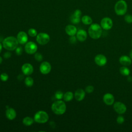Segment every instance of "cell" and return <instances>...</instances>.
I'll use <instances>...</instances> for the list:
<instances>
[{
  "label": "cell",
  "instance_id": "cell-2",
  "mask_svg": "<svg viewBox=\"0 0 132 132\" xmlns=\"http://www.w3.org/2000/svg\"><path fill=\"white\" fill-rule=\"evenodd\" d=\"M19 42L16 38L13 36H9L3 41V46L8 51H14L18 46Z\"/></svg>",
  "mask_w": 132,
  "mask_h": 132
},
{
  "label": "cell",
  "instance_id": "cell-27",
  "mask_svg": "<svg viewBox=\"0 0 132 132\" xmlns=\"http://www.w3.org/2000/svg\"><path fill=\"white\" fill-rule=\"evenodd\" d=\"M124 21L128 24L132 23V15L130 14H125L124 18Z\"/></svg>",
  "mask_w": 132,
  "mask_h": 132
},
{
  "label": "cell",
  "instance_id": "cell-13",
  "mask_svg": "<svg viewBox=\"0 0 132 132\" xmlns=\"http://www.w3.org/2000/svg\"><path fill=\"white\" fill-rule=\"evenodd\" d=\"M21 70L23 73L27 76L30 75L34 72L33 66L29 63H26L22 65Z\"/></svg>",
  "mask_w": 132,
  "mask_h": 132
},
{
  "label": "cell",
  "instance_id": "cell-19",
  "mask_svg": "<svg viewBox=\"0 0 132 132\" xmlns=\"http://www.w3.org/2000/svg\"><path fill=\"white\" fill-rule=\"evenodd\" d=\"M65 31L68 35L72 36L76 34L77 29L76 27L73 25H68L65 28Z\"/></svg>",
  "mask_w": 132,
  "mask_h": 132
},
{
  "label": "cell",
  "instance_id": "cell-6",
  "mask_svg": "<svg viewBox=\"0 0 132 132\" xmlns=\"http://www.w3.org/2000/svg\"><path fill=\"white\" fill-rule=\"evenodd\" d=\"M100 25L103 29L109 30L111 29L113 26L112 20L109 17H104L102 19L100 22Z\"/></svg>",
  "mask_w": 132,
  "mask_h": 132
},
{
  "label": "cell",
  "instance_id": "cell-7",
  "mask_svg": "<svg viewBox=\"0 0 132 132\" xmlns=\"http://www.w3.org/2000/svg\"><path fill=\"white\" fill-rule=\"evenodd\" d=\"M50 40V36L45 32H40L37 35L36 41L40 45H45Z\"/></svg>",
  "mask_w": 132,
  "mask_h": 132
},
{
  "label": "cell",
  "instance_id": "cell-22",
  "mask_svg": "<svg viewBox=\"0 0 132 132\" xmlns=\"http://www.w3.org/2000/svg\"><path fill=\"white\" fill-rule=\"evenodd\" d=\"M119 72L121 75L124 76H128L129 75L130 71L127 66H122L120 68Z\"/></svg>",
  "mask_w": 132,
  "mask_h": 132
},
{
  "label": "cell",
  "instance_id": "cell-15",
  "mask_svg": "<svg viewBox=\"0 0 132 132\" xmlns=\"http://www.w3.org/2000/svg\"><path fill=\"white\" fill-rule=\"evenodd\" d=\"M16 39L19 43L21 44H24L27 42L28 36L25 31H21L17 34Z\"/></svg>",
  "mask_w": 132,
  "mask_h": 132
},
{
  "label": "cell",
  "instance_id": "cell-5",
  "mask_svg": "<svg viewBox=\"0 0 132 132\" xmlns=\"http://www.w3.org/2000/svg\"><path fill=\"white\" fill-rule=\"evenodd\" d=\"M48 114L46 112L43 110L37 111L34 115V121L38 123H45L48 120Z\"/></svg>",
  "mask_w": 132,
  "mask_h": 132
},
{
  "label": "cell",
  "instance_id": "cell-30",
  "mask_svg": "<svg viewBox=\"0 0 132 132\" xmlns=\"http://www.w3.org/2000/svg\"><path fill=\"white\" fill-rule=\"evenodd\" d=\"M35 59L38 61H41L43 59V56L41 53H36L34 56Z\"/></svg>",
  "mask_w": 132,
  "mask_h": 132
},
{
  "label": "cell",
  "instance_id": "cell-36",
  "mask_svg": "<svg viewBox=\"0 0 132 132\" xmlns=\"http://www.w3.org/2000/svg\"><path fill=\"white\" fill-rule=\"evenodd\" d=\"M127 80L129 82L131 81H132V77L131 76H128V78H127Z\"/></svg>",
  "mask_w": 132,
  "mask_h": 132
},
{
  "label": "cell",
  "instance_id": "cell-38",
  "mask_svg": "<svg viewBox=\"0 0 132 132\" xmlns=\"http://www.w3.org/2000/svg\"><path fill=\"white\" fill-rule=\"evenodd\" d=\"M2 47H3V44H2V43L0 42V53L2 51Z\"/></svg>",
  "mask_w": 132,
  "mask_h": 132
},
{
  "label": "cell",
  "instance_id": "cell-17",
  "mask_svg": "<svg viewBox=\"0 0 132 132\" xmlns=\"http://www.w3.org/2000/svg\"><path fill=\"white\" fill-rule=\"evenodd\" d=\"M74 97L77 101H82L86 95V92L82 89H77L74 93Z\"/></svg>",
  "mask_w": 132,
  "mask_h": 132
},
{
  "label": "cell",
  "instance_id": "cell-14",
  "mask_svg": "<svg viewBox=\"0 0 132 132\" xmlns=\"http://www.w3.org/2000/svg\"><path fill=\"white\" fill-rule=\"evenodd\" d=\"M103 100L106 105L110 106L113 105L114 103V97L112 94L110 93H106L104 95Z\"/></svg>",
  "mask_w": 132,
  "mask_h": 132
},
{
  "label": "cell",
  "instance_id": "cell-26",
  "mask_svg": "<svg viewBox=\"0 0 132 132\" xmlns=\"http://www.w3.org/2000/svg\"><path fill=\"white\" fill-rule=\"evenodd\" d=\"M28 34L31 37H35L37 36V35H38L37 31L36 30V29L33 28L29 29V30H28Z\"/></svg>",
  "mask_w": 132,
  "mask_h": 132
},
{
  "label": "cell",
  "instance_id": "cell-4",
  "mask_svg": "<svg viewBox=\"0 0 132 132\" xmlns=\"http://www.w3.org/2000/svg\"><path fill=\"white\" fill-rule=\"evenodd\" d=\"M52 111L56 114L61 115L65 113L67 106L65 103L60 100L54 102L51 106Z\"/></svg>",
  "mask_w": 132,
  "mask_h": 132
},
{
  "label": "cell",
  "instance_id": "cell-34",
  "mask_svg": "<svg viewBox=\"0 0 132 132\" xmlns=\"http://www.w3.org/2000/svg\"><path fill=\"white\" fill-rule=\"evenodd\" d=\"M77 38H76V37H75V36H70V38L69 39V40H70V42L73 44V43H75L76 42V40H77Z\"/></svg>",
  "mask_w": 132,
  "mask_h": 132
},
{
  "label": "cell",
  "instance_id": "cell-20",
  "mask_svg": "<svg viewBox=\"0 0 132 132\" xmlns=\"http://www.w3.org/2000/svg\"><path fill=\"white\" fill-rule=\"evenodd\" d=\"M6 116L7 118L9 120H14L16 116V113L15 110L12 108H7L6 110Z\"/></svg>",
  "mask_w": 132,
  "mask_h": 132
},
{
  "label": "cell",
  "instance_id": "cell-23",
  "mask_svg": "<svg viewBox=\"0 0 132 132\" xmlns=\"http://www.w3.org/2000/svg\"><path fill=\"white\" fill-rule=\"evenodd\" d=\"M74 96V95L72 92L67 91L64 94L63 98L64 99V101H65V102H69L73 100Z\"/></svg>",
  "mask_w": 132,
  "mask_h": 132
},
{
  "label": "cell",
  "instance_id": "cell-28",
  "mask_svg": "<svg viewBox=\"0 0 132 132\" xmlns=\"http://www.w3.org/2000/svg\"><path fill=\"white\" fill-rule=\"evenodd\" d=\"M63 95H64L63 93L61 91H57L55 94V96L57 100H60L63 98Z\"/></svg>",
  "mask_w": 132,
  "mask_h": 132
},
{
  "label": "cell",
  "instance_id": "cell-21",
  "mask_svg": "<svg viewBox=\"0 0 132 132\" xmlns=\"http://www.w3.org/2000/svg\"><path fill=\"white\" fill-rule=\"evenodd\" d=\"M81 21L82 23L86 25H91L92 23V19L88 15H84L81 18Z\"/></svg>",
  "mask_w": 132,
  "mask_h": 132
},
{
  "label": "cell",
  "instance_id": "cell-40",
  "mask_svg": "<svg viewBox=\"0 0 132 132\" xmlns=\"http://www.w3.org/2000/svg\"><path fill=\"white\" fill-rule=\"evenodd\" d=\"M131 46H132V40H131Z\"/></svg>",
  "mask_w": 132,
  "mask_h": 132
},
{
  "label": "cell",
  "instance_id": "cell-31",
  "mask_svg": "<svg viewBox=\"0 0 132 132\" xmlns=\"http://www.w3.org/2000/svg\"><path fill=\"white\" fill-rule=\"evenodd\" d=\"M9 76L6 73H3L0 75V79L3 81H6L8 79Z\"/></svg>",
  "mask_w": 132,
  "mask_h": 132
},
{
  "label": "cell",
  "instance_id": "cell-29",
  "mask_svg": "<svg viewBox=\"0 0 132 132\" xmlns=\"http://www.w3.org/2000/svg\"><path fill=\"white\" fill-rule=\"evenodd\" d=\"M94 88L92 85H88L85 88V92L88 93H92L94 91Z\"/></svg>",
  "mask_w": 132,
  "mask_h": 132
},
{
  "label": "cell",
  "instance_id": "cell-16",
  "mask_svg": "<svg viewBox=\"0 0 132 132\" xmlns=\"http://www.w3.org/2000/svg\"><path fill=\"white\" fill-rule=\"evenodd\" d=\"M76 38L80 42L85 41L87 38V31L82 29H80L76 32Z\"/></svg>",
  "mask_w": 132,
  "mask_h": 132
},
{
  "label": "cell",
  "instance_id": "cell-9",
  "mask_svg": "<svg viewBox=\"0 0 132 132\" xmlns=\"http://www.w3.org/2000/svg\"><path fill=\"white\" fill-rule=\"evenodd\" d=\"M24 48L26 53L31 55L36 53L38 49V46L35 42L32 41H29L26 43Z\"/></svg>",
  "mask_w": 132,
  "mask_h": 132
},
{
  "label": "cell",
  "instance_id": "cell-11",
  "mask_svg": "<svg viewBox=\"0 0 132 132\" xmlns=\"http://www.w3.org/2000/svg\"><path fill=\"white\" fill-rule=\"evenodd\" d=\"M94 62L99 67L105 65L107 62L106 57L103 54H97L94 57Z\"/></svg>",
  "mask_w": 132,
  "mask_h": 132
},
{
  "label": "cell",
  "instance_id": "cell-12",
  "mask_svg": "<svg viewBox=\"0 0 132 132\" xmlns=\"http://www.w3.org/2000/svg\"><path fill=\"white\" fill-rule=\"evenodd\" d=\"M52 69V67L51 64L47 61L42 62L40 65L39 70L40 72L44 75L48 74Z\"/></svg>",
  "mask_w": 132,
  "mask_h": 132
},
{
  "label": "cell",
  "instance_id": "cell-37",
  "mask_svg": "<svg viewBox=\"0 0 132 132\" xmlns=\"http://www.w3.org/2000/svg\"><path fill=\"white\" fill-rule=\"evenodd\" d=\"M129 57L131 58V59L132 60V49H131V50L130 51V52H129Z\"/></svg>",
  "mask_w": 132,
  "mask_h": 132
},
{
  "label": "cell",
  "instance_id": "cell-24",
  "mask_svg": "<svg viewBox=\"0 0 132 132\" xmlns=\"http://www.w3.org/2000/svg\"><path fill=\"white\" fill-rule=\"evenodd\" d=\"M34 119L29 117H26L22 120L23 124L25 126H30L34 123Z\"/></svg>",
  "mask_w": 132,
  "mask_h": 132
},
{
  "label": "cell",
  "instance_id": "cell-18",
  "mask_svg": "<svg viewBox=\"0 0 132 132\" xmlns=\"http://www.w3.org/2000/svg\"><path fill=\"white\" fill-rule=\"evenodd\" d=\"M119 62L121 64L124 66H129L132 63V60L127 55H122L119 58Z\"/></svg>",
  "mask_w": 132,
  "mask_h": 132
},
{
  "label": "cell",
  "instance_id": "cell-10",
  "mask_svg": "<svg viewBox=\"0 0 132 132\" xmlns=\"http://www.w3.org/2000/svg\"><path fill=\"white\" fill-rule=\"evenodd\" d=\"M81 11L80 9H76L70 16V21L74 24H78L81 21Z\"/></svg>",
  "mask_w": 132,
  "mask_h": 132
},
{
  "label": "cell",
  "instance_id": "cell-39",
  "mask_svg": "<svg viewBox=\"0 0 132 132\" xmlns=\"http://www.w3.org/2000/svg\"><path fill=\"white\" fill-rule=\"evenodd\" d=\"M2 61H3V59H2V57L0 56V64L2 63Z\"/></svg>",
  "mask_w": 132,
  "mask_h": 132
},
{
  "label": "cell",
  "instance_id": "cell-1",
  "mask_svg": "<svg viewBox=\"0 0 132 132\" xmlns=\"http://www.w3.org/2000/svg\"><path fill=\"white\" fill-rule=\"evenodd\" d=\"M89 36L93 39H99L103 33V28L98 23H92L88 28Z\"/></svg>",
  "mask_w": 132,
  "mask_h": 132
},
{
  "label": "cell",
  "instance_id": "cell-32",
  "mask_svg": "<svg viewBox=\"0 0 132 132\" xmlns=\"http://www.w3.org/2000/svg\"><path fill=\"white\" fill-rule=\"evenodd\" d=\"M116 121H117V122L119 124H123L124 122V121H125V119L124 118L121 116V114H120L119 116H118V117L117 118V119H116Z\"/></svg>",
  "mask_w": 132,
  "mask_h": 132
},
{
  "label": "cell",
  "instance_id": "cell-8",
  "mask_svg": "<svg viewBox=\"0 0 132 132\" xmlns=\"http://www.w3.org/2000/svg\"><path fill=\"white\" fill-rule=\"evenodd\" d=\"M114 110L119 114H122L125 113L127 110L126 105L121 102H116L113 104Z\"/></svg>",
  "mask_w": 132,
  "mask_h": 132
},
{
  "label": "cell",
  "instance_id": "cell-3",
  "mask_svg": "<svg viewBox=\"0 0 132 132\" xmlns=\"http://www.w3.org/2000/svg\"><path fill=\"white\" fill-rule=\"evenodd\" d=\"M128 5L125 0H119L114 4V11L116 14L119 16L125 15L127 11Z\"/></svg>",
  "mask_w": 132,
  "mask_h": 132
},
{
  "label": "cell",
  "instance_id": "cell-25",
  "mask_svg": "<svg viewBox=\"0 0 132 132\" xmlns=\"http://www.w3.org/2000/svg\"><path fill=\"white\" fill-rule=\"evenodd\" d=\"M24 82H25V85L27 87H30L32 86V85H34V79H32V77H31L30 76H28L25 78Z\"/></svg>",
  "mask_w": 132,
  "mask_h": 132
},
{
  "label": "cell",
  "instance_id": "cell-35",
  "mask_svg": "<svg viewBox=\"0 0 132 132\" xmlns=\"http://www.w3.org/2000/svg\"><path fill=\"white\" fill-rule=\"evenodd\" d=\"M11 54L10 52H6L4 54V57L5 58H7V59L10 58L11 57Z\"/></svg>",
  "mask_w": 132,
  "mask_h": 132
},
{
  "label": "cell",
  "instance_id": "cell-33",
  "mask_svg": "<svg viewBox=\"0 0 132 132\" xmlns=\"http://www.w3.org/2000/svg\"><path fill=\"white\" fill-rule=\"evenodd\" d=\"M23 49L21 46H18L15 49V53L17 55H21L22 53Z\"/></svg>",
  "mask_w": 132,
  "mask_h": 132
}]
</instances>
